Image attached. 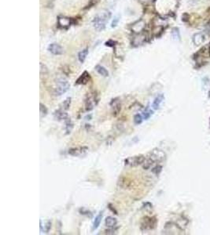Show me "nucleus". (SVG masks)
Wrapping results in <instances>:
<instances>
[{"label":"nucleus","instance_id":"nucleus-1","mask_svg":"<svg viewBox=\"0 0 210 235\" xmlns=\"http://www.w3.org/2000/svg\"><path fill=\"white\" fill-rule=\"evenodd\" d=\"M110 18V13L108 11L97 14L93 20V24L97 30L102 31L105 28V24Z\"/></svg>","mask_w":210,"mask_h":235},{"label":"nucleus","instance_id":"nucleus-2","mask_svg":"<svg viewBox=\"0 0 210 235\" xmlns=\"http://www.w3.org/2000/svg\"><path fill=\"white\" fill-rule=\"evenodd\" d=\"M70 88V85L69 82L63 78H58L56 82V85L55 88V96H61L64 93H66Z\"/></svg>","mask_w":210,"mask_h":235},{"label":"nucleus","instance_id":"nucleus-3","mask_svg":"<svg viewBox=\"0 0 210 235\" xmlns=\"http://www.w3.org/2000/svg\"><path fill=\"white\" fill-rule=\"evenodd\" d=\"M157 223H158V220L156 217L146 216L142 219V223H141V230L142 231L153 230L156 227Z\"/></svg>","mask_w":210,"mask_h":235},{"label":"nucleus","instance_id":"nucleus-4","mask_svg":"<svg viewBox=\"0 0 210 235\" xmlns=\"http://www.w3.org/2000/svg\"><path fill=\"white\" fill-rule=\"evenodd\" d=\"M146 158L143 155H137L127 158L125 160V164L126 166H129L131 167H136V166H140L144 163Z\"/></svg>","mask_w":210,"mask_h":235},{"label":"nucleus","instance_id":"nucleus-5","mask_svg":"<svg viewBox=\"0 0 210 235\" xmlns=\"http://www.w3.org/2000/svg\"><path fill=\"white\" fill-rule=\"evenodd\" d=\"M110 106L112 107V113L113 116L117 115L121 111V104L119 100V98L113 99L110 102Z\"/></svg>","mask_w":210,"mask_h":235},{"label":"nucleus","instance_id":"nucleus-6","mask_svg":"<svg viewBox=\"0 0 210 235\" xmlns=\"http://www.w3.org/2000/svg\"><path fill=\"white\" fill-rule=\"evenodd\" d=\"M88 150V147H80L70 148L68 151V154L71 156H79V155L85 154Z\"/></svg>","mask_w":210,"mask_h":235},{"label":"nucleus","instance_id":"nucleus-7","mask_svg":"<svg viewBox=\"0 0 210 235\" xmlns=\"http://www.w3.org/2000/svg\"><path fill=\"white\" fill-rule=\"evenodd\" d=\"M164 158H165V155L163 151H161V150H153V152L151 153V156L150 157V159L154 163L155 161H161L164 160Z\"/></svg>","mask_w":210,"mask_h":235},{"label":"nucleus","instance_id":"nucleus-8","mask_svg":"<svg viewBox=\"0 0 210 235\" xmlns=\"http://www.w3.org/2000/svg\"><path fill=\"white\" fill-rule=\"evenodd\" d=\"M47 50H48L49 52L51 53L54 55H61L63 54L64 53L63 48L60 46L59 44L57 43L50 44Z\"/></svg>","mask_w":210,"mask_h":235},{"label":"nucleus","instance_id":"nucleus-9","mask_svg":"<svg viewBox=\"0 0 210 235\" xmlns=\"http://www.w3.org/2000/svg\"><path fill=\"white\" fill-rule=\"evenodd\" d=\"M90 74L88 72H84L76 81V85H85L90 80Z\"/></svg>","mask_w":210,"mask_h":235},{"label":"nucleus","instance_id":"nucleus-10","mask_svg":"<svg viewBox=\"0 0 210 235\" xmlns=\"http://www.w3.org/2000/svg\"><path fill=\"white\" fill-rule=\"evenodd\" d=\"M54 117L56 120H58V121H66L68 118H69V115L66 112L61 110V109H58L57 111H55L54 113Z\"/></svg>","mask_w":210,"mask_h":235},{"label":"nucleus","instance_id":"nucleus-11","mask_svg":"<svg viewBox=\"0 0 210 235\" xmlns=\"http://www.w3.org/2000/svg\"><path fill=\"white\" fill-rule=\"evenodd\" d=\"M131 182L127 178L125 177H120L118 180V186L121 187L122 189H128L131 187Z\"/></svg>","mask_w":210,"mask_h":235},{"label":"nucleus","instance_id":"nucleus-12","mask_svg":"<svg viewBox=\"0 0 210 235\" xmlns=\"http://www.w3.org/2000/svg\"><path fill=\"white\" fill-rule=\"evenodd\" d=\"M164 99V96L162 93L159 94V95H158V96H156L154 100H153V104H152L153 108L154 109V110H158V109H159V107H160L161 103L163 102Z\"/></svg>","mask_w":210,"mask_h":235},{"label":"nucleus","instance_id":"nucleus-13","mask_svg":"<svg viewBox=\"0 0 210 235\" xmlns=\"http://www.w3.org/2000/svg\"><path fill=\"white\" fill-rule=\"evenodd\" d=\"M117 224V220L113 216H107L105 220V225L109 228L115 227Z\"/></svg>","mask_w":210,"mask_h":235},{"label":"nucleus","instance_id":"nucleus-14","mask_svg":"<svg viewBox=\"0 0 210 235\" xmlns=\"http://www.w3.org/2000/svg\"><path fill=\"white\" fill-rule=\"evenodd\" d=\"M205 41V36L201 33H197L193 36V42L196 46H199Z\"/></svg>","mask_w":210,"mask_h":235},{"label":"nucleus","instance_id":"nucleus-15","mask_svg":"<svg viewBox=\"0 0 210 235\" xmlns=\"http://www.w3.org/2000/svg\"><path fill=\"white\" fill-rule=\"evenodd\" d=\"M102 216H103V212H99V215L94 218V223H93V227H92V230H93V231H94V230H96V229L99 228V225H100L101 222H102Z\"/></svg>","mask_w":210,"mask_h":235},{"label":"nucleus","instance_id":"nucleus-16","mask_svg":"<svg viewBox=\"0 0 210 235\" xmlns=\"http://www.w3.org/2000/svg\"><path fill=\"white\" fill-rule=\"evenodd\" d=\"M145 27V23L142 20H139V21L136 22V24H134L132 29L135 32H140L141 31L143 30Z\"/></svg>","mask_w":210,"mask_h":235},{"label":"nucleus","instance_id":"nucleus-17","mask_svg":"<svg viewBox=\"0 0 210 235\" xmlns=\"http://www.w3.org/2000/svg\"><path fill=\"white\" fill-rule=\"evenodd\" d=\"M95 70H96V72H98L99 74H101L102 76H104V77L109 76V72H108L107 69L105 68H104L103 66L97 65L96 67H95Z\"/></svg>","mask_w":210,"mask_h":235},{"label":"nucleus","instance_id":"nucleus-18","mask_svg":"<svg viewBox=\"0 0 210 235\" xmlns=\"http://www.w3.org/2000/svg\"><path fill=\"white\" fill-rule=\"evenodd\" d=\"M65 125H66V134H69V133H71L72 128H73V122H72V120H71L70 117L68 118L65 121Z\"/></svg>","mask_w":210,"mask_h":235},{"label":"nucleus","instance_id":"nucleus-19","mask_svg":"<svg viewBox=\"0 0 210 235\" xmlns=\"http://www.w3.org/2000/svg\"><path fill=\"white\" fill-rule=\"evenodd\" d=\"M94 101L91 100V97L88 96V99L85 100V108L87 111H91L92 109L94 108Z\"/></svg>","mask_w":210,"mask_h":235},{"label":"nucleus","instance_id":"nucleus-20","mask_svg":"<svg viewBox=\"0 0 210 235\" xmlns=\"http://www.w3.org/2000/svg\"><path fill=\"white\" fill-rule=\"evenodd\" d=\"M88 54V49H85V50H82V51H80V52L79 53V54H78V59H79V61L80 63H83V62L85 61L86 57H87Z\"/></svg>","mask_w":210,"mask_h":235},{"label":"nucleus","instance_id":"nucleus-21","mask_svg":"<svg viewBox=\"0 0 210 235\" xmlns=\"http://www.w3.org/2000/svg\"><path fill=\"white\" fill-rule=\"evenodd\" d=\"M58 24L61 27H67L71 24V20L66 18H59Z\"/></svg>","mask_w":210,"mask_h":235},{"label":"nucleus","instance_id":"nucleus-22","mask_svg":"<svg viewBox=\"0 0 210 235\" xmlns=\"http://www.w3.org/2000/svg\"><path fill=\"white\" fill-rule=\"evenodd\" d=\"M40 118H43L48 113V109L42 103L40 104Z\"/></svg>","mask_w":210,"mask_h":235},{"label":"nucleus","instance_id":"nucleus-23","mask_svg":"<svg viewBox=\"0 0 210 235\" xmlns=\"http://www.w3.org/2000/svg\"><path fill=\"white\" fill-rule=\"evenodd\" d=\"M153 111H152V110H150V109H149V107H147V108L145 109V111H143V113H142L143 119L145 120L149 119L151 117V115H153Z\"/></svg>","mask_w":210,"mask_h":235},{"label":"nucleus","instance_id":"nucleus-24","mask_svg":"<svg viewBox=\"0 0 210 235\" xmlns=\"http://www.w3.org/2000/svg\"><path fill=\"white\" fill-rule=\"evenodd\" d=\"M142 120H143V117H142V115H141L140 114H136V115H135V116H134L133 121L135 125H136V126H139V125L142 124Z\"/></svg>","mask_w":210,"mask_h":235},{"label":"nucleus","instance_id":"nucleus-25","mask_svg":"<svg viewBox=\"0 0 210 235\" xmlns=\"http://www.w3.org/2000/svg\"><path fill=\"white\" fill-rule=\"evenodd\" d=\"M71 102H72V98L68 97L66 98V100H64V102L62 103V107L64 110H68L69 109L70 106H71Z\"/></svg>","mask_w":210,"mask_h":235},{"label":"nucleus","instance_id":"nucleus-26","mask_svg":"<svg viewBox=\"0 0 210 235\" xmlns=\"http://www.w3.org/2000/svg\"><path fill=\"white\" fill-rule=\"evenodd\" d=\"M172 38L175 40H180V31L179 29L176 28H174L172 31Z\"/></svg>","mask_w":210,"mask_h":235},{"label":"nucleus","instance_id":"nucleus-27","mask_svg":"<svg viewBox=\"0 0 210 235\" xmlns=\"http://www.w3.org/2000/svg\"><path fill=\"white\" fill-rule=\"evenodd\" d=\"M161 170H162V166L158 165V166H156L155 167H153V169H152V172H153V174H155L158 176V175L160 174L161 172Z\"/></svg>","mask_w":210,"mask_h":235},{"label":"nucleus","instance_id":"nucleus-28","mask_svg":"<svg viewBox=\"0 0 210 235\" xmlns=\"http://www.w3.org/2000/svg\"><path fill=\"white\" fill-rule=\"evenodd\" d=\"M119 20H120V18L117 17V16H116V17L113 18V21H112V24H111L112 28H115V27L117 25V24H118Z\"/></svg>","mask_w":210,"mask_h":235},{"label":"nucleus","instance_id":"nucleus-29","mask_svg":"<svg viewBox=\"0 0 210 235\" xmlns=\"http://www.w3.org/2000/svg\"><path fill=\"white\" fill-rule=\"evenodd\" d=\"M117 228H114V227H111V228L108 229L106 231H105V234H114L115 232L116 231Z\"/></svg>","mask_w":210,"mask_h":235},{"label":"nucleus","instance_id":"nucleus-30","mask_svg":"<svg viewBox=\"0 0 210 235\" xmlns=\"http://www.w3.org/2000/svg\"><path fill=\"white\" fill-rule=\"evenodd\" d=\"M44 72V74H46V73H47L48 72V70H47V68H46V67L45 65H43V63H40V73H41V74H43Z\"/></svg>","mask_w":210,"mask_h":235},{"label":"nucleus","instance_id":"nucleus-31","mask_svg":"<svg viewBox=\"0 0 210 235\" xmlns=\"http://www.w3.org/2000/svg\"><path fill=\"white\" fill-rule=\"evenodd\" d=\"M45 227H46V230H45L46 233H48L49 231H50V228H51V221H48V222L46 223Z\"/></svg>","mask_w":210,"mask_h":235},{"label":"nucleus","instance_id":"nucleus-32","mask_svg":"<svg viewBox=\"0 0 210 235\" xmlns=\"http://www.w3.org/2000/svg\"><path fill=\"white\" fill-rule=\"evenodd\" d=\"M147 208L151 209V208H152V204H150V202L144 203V204H143V206H142V209H147Z\"/></svg>","mask_w":210,"mask_h":235},{"label":"nucleus","instance_id":"nucleus-33","mask_svg":"<svg viewBox=\"0 0 210 235\" xmlns=\"http://www.w3.org/2000/svg\"><path fill=\"white\" fill-rule=\"evenodd\" d=\"M43 223H42V220H40V233H43Z\"/></svg>","mask_w":210,"mask_h":235}]
</instances>
